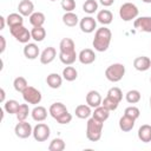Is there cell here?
Returning a JSON list of instances; mask_svg holds the SVG:
<instances>
[{
    "label": "cell",
    "instance_id": "obj_1",
    "mask_svg": "<svg viewBox=\"0 0 151 151\" xmlns=\"http://www.w3.org/2000/svg\"><path fill=\"white\" fill-rule=\"evenodd\" d=\"M111 39H112V32L110 31V28L101 26L96 29L92 45L97 52H105L110 47Z\"/></svg>",
    "mask_w": 151,
    "mask_h": 151
},
{
    "label": "cell",
    "instance_id": "obj_2",
    "mask_svg": "<svg viewBox=\"0 0 151 151\" xmlns=\"http://www.w3.org/2000/svg\"><path fill=\"white\" fill-rule=\"evenodd\" d=\"M104 123L91 117L87 119L86 123V137L90 142H98L101 138Z\"/></svg>",
    "mask_w": 151,
    "mask_h": 151
},
{
    "label": "cell",
    "instance_id": "obj_3",
    "mask_svg": "<svg viewBox=\"0 0 151 151\" xmlns=\"http://www.w3.org/2000/svg\"><path fill=\"white\" fill-rule=\"evenodd\" d=\"M125 76V66L120 63H114L105 70V77L111 83H118Z\"/></svg>",
    "mask_w": 151,
    "mask_h": 151
},
{
    "label": "cell",
    "instance_id": "obj_4",
    "mask_svg": "<svg viewBox=\"0 0 151 151\" xmlns=\"http://www.w3.org/2000/svg\"><path fill=\"white\" fill-rule=\"evenodd\" d=\"M138 7L132 2H125L119 8V17L123 21H132L136 18H138Z\"/></svg>",
    "mask_w": 151,
    "mask_h": 151
},
{
    "label": "cell",
    "instance_id": "obj_5",
    "mask_svg": "<svg viewBox=\"0 0 151 151\" xmlns=\"http://www.w3.org/2000/svg\"><path fill=\"white\" fill-rule=\"evenodd\" d=\"M9 33L15 38L17 41L21 44H27L32 39L31 31H28L24 25H19V26H14L9 28Z\"/></svg>",
    "mask_w": 151,
    "mask_h": 151
},
{
    "label": "cell",
    "instance_id": "obj_6",
    "mask_svg": "<svg viewBox=\"0 0 151 151\" xmlns=\"http://www.w3.org/2000/svg\"><path fill=\"white\" fill-rule=\"evenodd\" d=\"M21 94H22V98H24L25 103L32 104V105H38V104H40L41 98H42L41 92H40L39 90H37L35 87L29 86V85L24 90V92H22Z\"/></svg>",
    "mask_w": 151,
    "mask_h": 151
},
{
    "label": "cell",
    "instance_id": "obj_7",
    "mask_svg": "<svg viewBox=\"0 0 151 151\" xmlns=\"http://www.w3.org/2000/svg\"><path fill=\"white\" fill-rule=\"evenodd\" d=\"M50 134H51V129L47 124L45 123H38L34 127H33V138L37 140V142H46L48 138H50Z\"/></svg>",
    "mask_w": 151,
    "mask_h": 151
},
{
    "label": "cell",
    "instance_id": "obj_8",
    "mask_svg": "<svg viewBox=\"0 0 151 151\" xmlns=\"http://www.w3.org/2000/svg\"><path fill=\"white\" fill-rule=\"evenodd\" d=\"M14 133L18 138H21V139H26L28 138L29 136H32L33 133V127L29 123H27L26 120H22V122H19L15 126H14Z\"/></svg>",
    "mask_w": 151,
    "mask_h": 151
},
{
    "label": "cell",
    "instance_id": "obj_9",
    "mask_svg": "<svg viewBox=\"0 0 151 151\" xmlns=\"http://www.w3.org/2000/svg\"><path fill=\"white\" fill-rule=\"evenodd\" d=\"M79 27H80V31L83 33L90 34V33L94 32V29H97V20L91 15L84 17L79 21Z\"/></svg>",
    "mask_w": 151,
    "mask_h": 151
},
{
    "label": "cell",
    "instance_id": "obj_10",
    "mask_svg": "<svg viewBox=\"0 0 151 151\" xmlns=\"http://www.w3.org/2000/svg\"><path fill=\"white\" fill-rule=\"evenodd\" d=\"M136 29L145 33H151V17H138L133 20Z\"/></svg>",
    "mask_w": 151,
    "mask_h": 151
},
{
    "label": "cell",
    "instance_id": "obj_11",
    "mask_svg": "<svg viewBox=\"0 0 151 151\" xmlns=\"http://www.w3.org/2000/svg\"><path fill=\"white\" fill-rule=\"evenodd\" d=\"M55 57H57V50L52 46H48L40 53L39 59L42 65H48L55 59Z\"/></svg>",
    "mask_w": 151,
    "mask_h": 151
},
{
    "label": "cell",
    "instance_id": "obj_12",
    "mask_svg": "<svg viewBox=\"0 0 151 151\" xmlns=\"http://www.w3.org/2000/svg\"><path fill=\"white\" fill-rule=\"evenodd\" d=\"M78 60L83 65H90L96 61V53L91 48H84L78 54Z\"/></svg>",
    "mask_w": 151,
    "mask_h": 151
},
{
    "label": "cell",
    "instance_id": "obj_13",
    "mask_svg": "<svg viewBox=\"0 0 151 151\" xmlns=\"http://www.w3.org/2000/svg\"><path fill=\"white\" fill-rule=\"evenodd\" d=\"M24 55L29 59V60H34L38 57H40V51L37 44L34 42H27L24 46Z\"/></svg>",
    "mask_w": 151,
    "mask_h": 151
},
{
    "label": "cell",
    "instance_id": "obj_14",
    "mask_svg": "<svg viewBox=\"0 0 151 151\" xmlns=\"http://www.w3.org/2000/svg\"><path fill=\"white\" fill-rule=\"evenodd\" d=\"M133 67L139 72H145L151 67V59L145 55L137 57L133 60Z\"/></svg>",
    "mask_w": 151,
    "mask_h": 151
},
{
    "label": "cell",
    "instance_id": "obj_15",
    "mask_svg": "<svg viewBox=\"0 0 151 151\" xmlns=\"http://www.w3.org/2000/svg\"><path fill=\"white\" fill-rule=\"evenodd\" d=\"M101 101H103V98L100 96V93L96 90H91L87 92L86 94V104L93 109L98 107L101 105Z\"/></svg>",
    "mask_w": 151,
    "mask_h": 151
},
{
    "label": "cell",
    "instance_id": "obj_16",
    "mask_svg": "<svg viewBox=\"0 0 151 151\" xmlns=\"http://www.w3.org/2000/svg\"><path fill=\"white\" fill-rule=\"evenodd\" d=\"M18 12L22 17H29L34 12V4L31 0H21L18 5Z\"/></svg>",
    "mask_w": 151,
    "mask_h": 151
},
{
    "label": "cell",
    "instance_id": "obj_17",
    "mask_svg": "<svg viewBox=\"0 0 151 151\" xmlns=\"http://www.w3.org/2000/svg\"><path fill=\"white\" fill-rule=\"evenodd\" d=\"M65 112H67V109H66V106H65L63 103H60V101L53 103V104L50 106V109H48V113H50L51 117L54 118L55 120H57L61 114H64Z\"/></svg>",
    "mask_w": 151,
    "mask_h": 151
},
{
    "label": "cell",
    "instance_id": "obj_18",
    "mask_svg": "<svg viewBox=\"0 0 151 151\" xmlns=\"http://www.w3.org/2000/svg\"><path fill=\"white\" fill-rule=\"evenodd\" d=\"M31 117L34 122H44L47 118V110L46 107L41 106V105H35L34 109L31 111Z\"/></svg>",
    "mask_w": 151,
    "mask_h": 151
},
{
    "label": "cell",
    "instance_id": "obj_19",
    "mask_svg": "<svg viewBox=\"0 0 151 151\" xmlns=\"http://www.w3.org/2000/svg\"><path fill=\"white\" fill-rule=\"evenodd\" d=\"M60 53H72L76 52V44L71 38H63L59 42Z\"/></svg>",
    "mask_w": 151,
    "mask_h": 151
},
{
    "label": "cell",
    "instance_id": "obj_20",
    "mask_svg": "<svg viewBox=\"0 0 151 151\" xmlns=\"http://www.w3.org/2000/svg\"><path fill=\"white\" fill-rule=\"evenodd\" d=\"M134 122L136 119L126 116V114H123L119 119V129L123 131V132H130L133 127H134Z\"/></svg>",
    "mask_w": 151,
    "mask_h": 151
},
{
    "label": "cell",
    "instance_id": "obj_21",
    "mask_svg": "<svg viewBox=\"0 0 151 151\" xmlns=\"http://www.w3.org/2000/svg\"><path fill=\"white\" fill-rule=\"evenodd\" d=\"M97 21L99 24H101L103 26H106V25H110L113 20V14L111 11L109 9H100L98 13H97Z\"/></svg>",
    "mask_w": 151,
    "mask_h": 151
},
{
    "label": "cell",
    "instance_id": "obj_22",
    "mask_svg": "<svg viewBox=\"0 0 151 151\" xmlns=\"http://www.w3.org/2000/svg\"><path fill=\"white\" fill-rule=\"evenodd\" d=\"M137 136L140 142L143 143H150L151 142V125L149 124H143L137 132Z\"/></svg>",
    "mask_w": 151,
    "mask_h": 151
},
{
    "label": "cell",
    "instance_id": "obj_23",
    "mask_svg": "<svg viewBox=\"0 0 151 151\" xmlns=\"http://www.w3.org/2000/svg\"><path fill=\"white\" fill-rule=\"evenodd\" d=\"M92 107L88 106L87 104H80L76 107L74 110V113H76V117H78L79 119H88L90 116H92Z\"/></svg>",
    "mask_w": 151,
    "mask_h": 151
},
{
    "label": "cell",
    "instance_id": "obj_24",
    "mask_svg": "<svg viewBox=\"0 0 151 151\" xmlns=\"http://www.w3.org/2000/svg\"><path fill=\"white\" fill-rule=\"evenodd\" d=\"M46 84L51 87V88H59L63 84V77L58 73H50L47 77H46Z\"/></svg>",
    "mask_w": 151,
    "mask_h": 151
},
{
    "label": "cell",
    "instance_id": "obj_25",
    "mask_svg": "<svg viewBox=\"0 0 151 151\" xmlns=\"http://www.w3.org/2000/svg\"><path fill=\"white\" fill-rule=\"evenodd\" d=\"M110 112H111V111H109L106 107H104L103 105H100V106H98V107L94 109V111L92 112V117L104 123V122H106V120L109 119Z\"/></svg>",
    "mask_w": 151,
    "mask_h": 151
},
{
    "label": "cell",
    "instance_id": "obj_26",
    "mask_svg": "<svg viewBox=\"0 0 151 151\" xmlns=\"http://www.w3.org/2000/svg\"><path fill=\"white\" fill-rule=\"evenodd\" d=\"M79 21L80 20L74 12H65V14L63 15V22L67 27H74L79 24Z\"/></svg>",
    "mask_w": 151,
    "mask_h": 151
},
{
    "label": "cell",
    "instance_id": "obj_27",
    "mask_svg": "<svg viewBox=\"0 0 151 151\" xmlns=\"http://www.w3.org/2000/svg\"><path fill=\"white\" fill-rule=\"evenodd\" d=\"M6 21H7V25L9 26V28H12L14 26L24 25V17L20 13H11L6 17Z\"/></svg>",
    "mask_w": 151,
    "mask_h": 151
},
{
    "label": "cell",
    "instance_id": "obj_28",
    "mask_svg": "<svg viewBox=\"0 0 151 151\" xmlns=\"http://www.w3.org/2000/svg\"><path fill=\"white\" fill-rule=\"evenodd\" d=\"M29 24L33 26V27H37V26H42L45 24V14L41 13V12H33L29 17Z\"/></svg>",
    "mask_w": 151,
    "mask_h": 151
},
{
    "label": "cell",
    "instance_id": "obj_29",
    "mask_svg": "<svg viewBox=\"0 0 151 151\" xmlns=\"http://www.w3.org/2000/svg\"><path fill=\"white\" fill-rule=\"evenodd\" d=\"M31 35H32V39L37 42H41L45 38H46V29L44 28V26H37V27H33L31 29Z\"/></svg>",
    "mask_w": 151,
    "mask_h": 151
},
{
    "label": "cell",
    "instance_id": "obj_30",
    "mask_svg": "<svg viewBox=\"0 0 151 151\" xmlns=\"http://www.w3.org/2000/svg\"><path fill=\"white\" fill-rule=\"evenodd\" d=\"M63 78L67 81H73L78 78V71L76 70V67L71 66V65H67L64 70H63Z\"/></svg>",
    "mask_w": 151,
    "mask_h": 151
},
{
    "label": "cell",
    "instance_id": "obj_31",
    "mask_svg": "<svg viewBox=\"0 0 151 151\" xmlns=\"http://www.w3.org/2000/svg\"><path fill=\"white\" fill-rule=\"evenodd\" d=\"M19 107H20V104L15 99H8L4 103V111H6L9 114H17Z\"/></svg>",
    "mask_w": 151,
    "mask_h": 151
},
{
    "label": "cell",
    "instance_id": "obj_32",
    "mask_svg": "<svg viewBox=\"0 0 151 151\" xmlns=\"http://www.w3.org/2000/svg\"><path fill=\"white\" fill-rule=\"evenodd\" d=\"M59 59L66 66L72 65L78 59V54H77V52H72V53H60L59 52Z\"/></svg>",
    "mask_w": 151,
    "mask_h": 151
},
{
    "label": "cell",
    "instance_id": "obj_33",
    "mask_svg": "<svg viewBox=\"0 0 151 151\" xmlns=\"http://www.w3.org/2000/svg\"><path fill=\"white\" fill-rule=\"evenodd\" d=\"M65 147H66V144L61 138H53L48 145L50 151H63L65 150Z\"/></svg>",
    "mask_w": 151,
    "mask_h": 151
},
{
    "label": "cell",
    "instance_id": "obj_34",
    "mask_svg": "<svg viewBox=\"0 0 151 151\" xmlns=\"http://www.w3.org/2000/svg\"><path fill=\"white\" fill-rule=\"evenodd\" d=\"M28 86V83H27V80H26V78H24V77H17L14 80H13V87H14V90L17 91V92H20V93H22L24 92V90Z\"/></svg>",
    "mask_w": 151,
    "mask_h": 151
},
{
    "label": "cell",
    "instance_id": "obj_35",
    "mask_svg": "<svg viewBox=\"0 0 151 151\" xmlns=\"http://www.w3.org/2000/svg\"><path fill=\"white\" fill-rule=\"evenodd\" d=\"M142 98V94L138 90H130L125 94V99L129 104H137Z\"/></svg>",
    "mask_w": 151,
    "mask_h": 151
},
{
    "label": "cell",
    "instance_id": "obj_36",
    "mask_svg": "<svg viewBox=\"0 0 151 151\" xmlns=\"http://www.w3.org/2000/svg\"><path fill=\"white\" fill-rule=\"evenodd\" d=\"M83 11L87 14H93L98 11V2L96 0H85L83 4Z\"/></svg>",
    "mask_w": 151,
    "mask_h": 151
},
{
    "label": "cell",
    "instance_id": "obj_37",
    "mask_svg": "<svg viewBox=\"0 0 151 151\" xmlns=\"http://www.w3.org/2000/svg\"><path fill=\"white\" fill-rule=\"evenodd\" d=\"M29 113H31V111H29V107H28L27 103H26V104H20V107H19V110H18V112H17V114H15L18 122L26 120Z\"/></svg>",
    "mask_w": 151,
    "mask_h": 151
},
{
    "label": "cell",
    "instance_id": "obj_38",
    "mask_svg": "<svg viewBox=\"0 0 151 151\" xmlns=\"http://www.w3.org/2000/svg\"><path fill=\"white\" fill-rule=\"evenodd\" d=\"M107 97H110V98L117 100L118 103H120L122 99H123V92H122V90H120L119 87L113 86V87H111V88L107 91Z\"/></svg>",
    "mask_w": 151,
    "mask_h": 151
},
{
    "label": "cell",
    "instance_id": "obj_39",
    "mask_svg": "<svg viewBox=\"0 0 151 151\" xmlns=\"http://www.w3.org/2000/svg\"><path fill=\"white\" fill-rule=\"evenodd\" d=\"M101 105H103L104 107H106L109 111H114V110H117L119 103H118L117 100H114V99H112V98H110V97L106 96V97L103 99Z\"/></svg>",
    "mask_w": 151,
    "mask_h": 151
},
{
    "label": "cell",
    "instance_id": "obj_40",
    "mask_svg": "<svg viewBox=\"0 0 151 151\" xmlns=\"http://www.w3.org/2000/svg\"><path fill=\"white\" fill-rule=\"evenodd\" d=\"M124 114H126V116H129V117H131L133 119H138L139 116H140V111H139V109L137 106L132 105V106H129V107L125 109Z\"/></svg>",
    "mask_w": 151,
    "mask_h": 151
},
{
    "label": "cell",
    "instance_id": "obj_41",
    "mask_svg": "<svg viewBox=\"0 0 151 151\" xmlns=\"http://www.w3.org/2000/svg\"><path fill=\"white\" fill-rule=\"evenodd\" d=\"M60 5L65 12H73L76 9V0H61Z\"/></svg>",
    "mask_w": 151,
    "mask_h": 151
},
{
    "label": "cell",
    "instance_id": "obj_42",
    "mask_svg": "<svg viewBox=\"0 0 151 151\" xmlns=\"http://www.w3.org/2000/svg\"><path fill=\"white\" fill-rule=\"evenodd\" d=\"M71 120H72V114L67 111V112H65L64 114H61L58 119H57V122L59 123V124H61V125H65V124H68V123H71Z\"/></svg>",
    "mask_w": 151,
    "mask_h": 151
},
{
    "label": "cell",
    "instance_id": "obj_43",
    "mask_svg": "<svg viewBox=\"0 0 151 151\" xmlns=\"http://www.w3.org/2000/svg\"><path fill=\"white\" fill-rule=\"evenodd\" d=\"M0 42H1V47H0V53H4L6 50V39L4 35H0Z\"/></svg>",
    "mask_w": 151,
    "mask_h": 151
},
{
    "label": "cell",
    "instance_id": "obj_44",
    "mask_svg": "<svg viewBox=\"0 0 151 151\" xmlns=\"http://www.w3.org/2000/svg\"><path fill=\"white\" fill-rule=\"evenodd\" d=\"M113 2H114V0H99V4L103 5L104 7H110L113 5Z\"/></svg>",
    "mask_w": 151,
    "mask_h": 151
},
{
    "label": "cell",
    "instance_id": "obj_45",
    "mask_svg": "<svg viewBox=\"0 0 151 151\" xmlns=\"http://www.w3.org/2000/svg\"><path fill=\"white\" fill-rule=\"evenodd\" d=\"M6 24H7V21H6V18L1 15V17H0V29H4Z\"/></svg>",
    "mask_w": 151,
    "mask_h": 151
},
{
    "label": "cell",
    "instance_id": "obj_46",
    "mask_svg": "<svg viewBox=\"0 0 151 151\" xmlns=\"http://www.w3.org/2000/svg\"><path fill=\"white\" fill-rule=\"evenodd\" d=\"M0 93H1V103H5V101H6V100H5V97H6L5 90H4V88H1V90H0Z\"/></svg>",
    "mask_w": 151,
    "mask_h": 151
},
{
    "label": "cell",
    "instance_id": "obj_47",
    "mask_svg": "<svg viewBox=\"0 0 151 151\" xmlns=\"http://www.w3.org/2000/svg\"><path fill=\"white\" fill-rule=\"evenodd\" d=\"M143 2H145V4H151V0H142Z\"/></svg>",
    "mask_w": 151,
    "mask_h": 151
},
{
    "label": "cell",
    "instance_id": "obj_48",
    "mask_svg": "<svg viewBox=\"0 0 151 151\" xmlns=\"http://www.w3.org/2000/svg\"><path fill=\"white\" fill-rule=\"evenodd\" d=\"M150 107H151V97H150Z\"/></svg>",
    "mask_w": 151,
    "mask_h": 151
},
{
    "label": "cell",
    "instance_id": "obj_49",
    "mask_svg": "<svg viewBox=\"0 0 151 151\" xmlns=\"http://www.w3.org/2000/svg\"><path fill=\"white\" fill-rule=\"evenodd\" d=\"M50 1H57V0H50Z\"/></svg>",
    "mask_w": 151,
    "mask_h": 151
},
{
    "label": "cell",
    "instance_id": "obj_50",
    "mask_svg": "<svg viewBox=\"0 0 151 151\" xmlns=\"http://www.w3.org/2000/svg\"><path fill=\"white\" fill-rule=\"evenodd\" d=\"M150 83H151V77H150Z\"/></svg>",
    "mask_w": 151,
    "mask_h": 151
}]
</instances>
